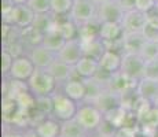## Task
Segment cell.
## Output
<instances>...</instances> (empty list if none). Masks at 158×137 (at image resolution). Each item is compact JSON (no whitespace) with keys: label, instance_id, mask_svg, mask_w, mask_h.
I'll use <instances>...</instances> for the list:
<instances>
[{"label":"cell","instance_id":"44dd1931","mask_svg":"<svg viewBox=\"0 0 158 137\" xmlns=\"http://www.w3.org/2000/svg\"><path fill=\"white\" fill-rule=\"evenodd\" d=\"M60 136H63V137H89L91 133L87 132L76 118H73V119L63 121L62 122V132H60Z\"/></svg>","mask_w":158,"mask_h":137},{"label":"cell","instance_id":"e575fe53","mask_svg":"<svg viewBox=\"0 0 158 137\" xmlns=\"http://www.w3.org/2000/svg\"><path fill=\"white\" fill-rule=\"evenodd\" d=\"M140 135V129L139 126H120L117 127L114 133V137H139Z\"/></svg>","mask_w":158,"mask_h":137},{"label":"cell","instance_id":"7a4b0ae2","mask_svg":"<svg viewBox=\"0 0 158 137\" xmlns=\"http://www.w3.org/2000/svg\"><path fill=\"white\" fill-rule=\"evenodd\" d=\"M76 119L80 122V125L89 132L91 135L95 133L99 129L101 123L105 119V112L101 111L94 103L81 102L78 103V110L76 114Z\"/></svg>","mask_w":158,"mask_h":137},{"label":"cell","instance_id":"ffe728a7","mask_svg":"<svg viewBox=\"0 0 158 137\" xmlns=\"http://www.w3.org/2000/svg\"><path fill=\"white\" fill-rule=\"evenodd\" d=\"M81 42H83L84 55L94 58V59H96V60L101 59L102 55L107 50L106 42L103 41L101 37H94V38H89V40H81Z\"/></svg>","mask_w":158,"mask_h":137},{"label":"cell","instance_id":"d6986e66","mask_svg":"<svg viewBox=\"0 0 158 137\" xmlns=\"http://www.w3.org/2000/svg\"><path fill=\"white\" fill-rule=\"evenodd\" d=\"M35 127L41 137H59L62 132V122L50 115L41 122H39Z\"/></svg>","mask_w":158,"mask_h":137},{"label":"cell","instance_id":"ee69618b","mask_svg":"<svg viewBox=\"0 0 158 137\" xmlns=\"http://www.w3.org/2000/svg\"><path fill=\"white\" fill-rule=\"evenodd\" d=\"M25 137H41V136L37 133V130H36L35 126L28 125V126L25 127Z\"/></svg>","mask_w":158,"mask_h":137},{"label":"cell","instance_id":"cb8c5ba5","mask_svg":"<svg viewBox=\"0 0 158 137\" xmlns=\"http://www.w3.org/2000/svg\"><path fill=\"white\" fill-rule=\"evenodd\" d=\"M65 42H66V40L60 36V33L58 32L56 26L54 27V29L48 30L47 33H44L43 44L47 48H50V50L55 51V52H59V51L62 50V47L65 45Z\"/></svg>","mask_w":158,"mask_h":137},{"label":"cell","instance_id":"f5cc1de1","mask_svg":"<svg viewBox=\"0 0 158 137\" xmlns=\"http://www.w3.org/2000/svg\"><path fill=\"white\" fill-rule=\"evenodd\" d=\"M157 2H158V0H157Z\"/></svg>","mask_w":158,"mask_h":137},{"label":"cell","instance_id":"9a60e30c","mask_svg":"<svg viewBox=\"0 0 158 137\" xmlns=\"http://www.w3.org/2000/svg\"><path fill=\"white\" fill-rule=\"evenodd\" d=\"M139 129L146 137H151L158 129V107L153 106L144 115L139 118Z\"/></svg>","mask_w":158,"mask_h":137},{"label":"cell","instance_id":"836d02e7","mask_svg":"<svg viewBox=\"0 0 158 137\" xmlns=\"http://www.w3.org/2000/svg\"><path fill=\"white\" fill-rule=\"evenodd\" d=\"M28 6L36 14L51 13V0H29Z\"/></svg>","mask_w":158,"mask_h":137},{"label":"cell","instance_id":"60d3db41","mask_svg":"<svg viewBox=\"0 0 158 137\" xmlns=\"http://www.w3.org/2000/svg\"><path fill=\"white\" fill-rule=\"evenodd\" d=\"M117 2L124 10V13H129V11L136 10V0H117Z\"/></svg>","mask_w":158,"mask_h":137},{"label":"cell","instance_id":"ba28073f","mask_svg":"<svg viewBox=\"0 0 158 137\" xmlns=\"http://www.w3.org/2000/svg\"><path fill=\"white\" fill-rule=\"evenodd\" d=\"M125 13L118 4L117 0H109V2L98 4L96 10V19L99 22H123Z\"/></svg>","mask_w":158,"mask_h":137},{"label":"cell","instance_id":"7bdbcfd3","mask_svg":"<svg viewBox=\"0 0 158 137\" xmlns=\"http://www.w3.org/2000/svg\"><path fill=\"white\" fill-rule=\"evenodd\" d=\"M15 6L17 4L14 3V0H2V14L8 13L10 10H13Z\"/></svg>","mask_w":158,"mask_h":137},{"label":"cell","instance_id":"d4e9b609","mask_svg":"<svg viewBox=\"0 0 158 137\" xmlns=\"http://www.w3.org/2000/svg\"><path fill=\"white\" fill-rule=\"evenodd\" d=\"M43 37H44V33L39 32V30L35 29L33 26L22 29V40H23V44H25L26 51H28L29 48L35 47V45L43 44Z\"/></svg>","mask_w":158,"mask_h":137},{"label":"cell","instance_id":"7402d4cb","mask_svg":"<svg viewBox=\"0 0 158 137\" xmlns=\"http://www.w3.org/2000/svg\"><path fill=\"white\" fill-rule=\"evenodd\" d=\"M56 29H58V32L60 33V36H62L66 41L78 37V25L73 19H70L69 17L58 21Z\"/></svg>","mask_w":158,"mask_h":137},{"label":"cell","instance_id":"30bf717a","mask_svg":"<svg viewBox=\"0 0 158 137\" xmlns=\"http://www.w3.org/2000/svg\"><path fill=\"white\" fill-rule=\"evenodd\" d=\"M59 89L62 91L65 95H68L70 99L76 100L77 103H81L85 100L87 96V88H85V82L83 78L80 77H72L70 80H68L66 82H63L59 87Z\"/></svg>","mask_w":158,"mask_h":137},{"label":"cell","instance_id":"e0dca14e","mask_svg":"<svg viewBox=\"0 0 158 137\" xmlns=\"http://www.w3.org/2000/svg\"><path fill=\"white\" fill-rule=\"evenodd\" d=\"M147 38L144 37L143 32H125L123 37V54L133 52L139 54Z\"/></svg>","mask_w":158,"mask_h":137},{"label":"cell","instance_id":"9c48e42d","mask_svg":"<svg viewBox=\"0 0 158 137\" xmlns=\"http://www.w3.org/2000/svg\"><path fill=\"white\" fill-rule=\"evenodd\" d=\"M83 56H84V51L80 37L68 40L62 47V50L58 52V59H60L62 62L68 63L70 66H76Z\"/></svg>","mask_w":158,"mask_h":137},{"label":"cell","instance_id":"681fc988","mask_svg":"<svg viewBox=\"0 0 158 137\" xmlns=\"http://www.w3.org/2000/svg\"><path fill=\"white\" fill-rule=\"evenodd\" d=\"M154 10H156L157 13H158V2H157V4H156V8H154Z\"/></svg>","mask_w":158,"mask_h":137},{"label":"cell","instance_id":"bcb514c9","mask_svg":"<svg viewBox=\"0 0 158 137\" xmlns=\"http://www.w3.org/2000/svg\"><path fill=\"white\" fill-rule=\"evenodd\" d=\"M89 137H106V136H103V135H101V133H98V132H95V133H92Z\"/></svg>","mask_w":158,"mask_h":137},{"label":"cell","instance_id":"5b68a950","mask_svg":"<svg viewBox=\"0 0 158 137\" xmlns=\"http://www.w3.org/2000/svg\"><path fill=\"white\" fill-rule=\"evenodd\" d=\"M144 66L146 60L143 59L140 54L133 52H124L123 54V65H121V71L127 74L128 77L133 80H140L144 77Z\"/></svg>","mask_w":158,"mask_h":137},{"label":"cell","instance_id":"f907efd6","mask_svg":"<svg viewBox=\"0 0 158 137\" xmlns=\"http://www.w3.org/2000/svg\"><path fill=\"white\" fill-rule=\"evenodd\" d=\"M154 106H156V107H158V99L156 100V103H154Z\"/></svg>","mask_w":158,"mask_h":137},{"label":"cell","instance_id":"277c9868","mask_svg":"<svg viewBox=\"0 0 158 137\" xmlns=\"http://www.w3.org/2000/svg\"><path fill=\"white\" fill-rule=\"evenodd\" d=\"M96 10L98 4H95L92 0H74L69 18L80 26L96 19Z\"/></svg>","mask_w":158,"mask_h":137},{"label":"cell","instance_id":"8fae6325","mask_svg":"<svg viewBox=\"0 0 158 137\" xmlns=\"http://www.w3.org/2000/svg\"><path fill=\"white\" fill-rule=\"evenodd\" d=\"M92 103L101 110V111L107 112V111H110V110L118 107V106H123V93L106 88Z\"/></svg>","mask_w":158,"mask_h":137},{"label":"cell","instance_id":"8992f818","mask_svg":"<svg viewBox=\"0 0 158 137\" xmlns=\"http://www.w3.org/2000/svg\"><path fill=\"white\" fill-rule=\"evenodd\" d=\"M36 70V66L33 63V60L29 58V55L23 54L19 55L14 59L13 67L10 70V74L7 75L8 78H13V80H19V81H25L28 82L29 78L33 75Z\"/></svg>","mask_w":158,"mask_h":137},{"label":"cell","instance_id":"f1b7e54d","mask_svg":"<svg viewBox=\"0 0 158 137\" xmlns=\"http://www.w3.org/2000/svg\"><path fill=\"white\" fill-rule=\"evenodd\" d=\"M127 112H128V108L124 107V106H118V107L105 112V119H107L110 123H113L115 127H120L125 122Z\"/></svg>","mask_w":158,"mask_h":137},{"label":"cell","instance_id":"f546056e","mask_svg":"<svg viewBox=\"0 0 158 137\" xmlns=\"http://www.w3.org/2000/svg\"><path fill=\"white\" fill-rule=\"evenodd\" d=\"M35 108L40 114L45 115V117H50L52 114V108H54L52 96H35Z\"/></svg>","mask_w":158,"mask_h":137},{"label":"cell","instance_id":"2e32d148","mask_svg":"<svg viewBox=\"0 0 158 137\" xmlns=\"http://www.w3.org/2000/svg\"><path fill=\"white\" fill-rule=\"evenodd\" d=\"M136 92L140 97H144L154 104L158 99V80L148 77L140 78L136 87Z\"/></svg>","mask_w":158,"mask_h":137},{"label":"cell","instance_id":"52a82bcc","mask_svg":"<svg viewBox=\"0 0 158 137\" xmlns=\"http://www.w3.org/2000/svg\"><path fill=\"white\" fill-rule=\"evenodd\" d=\"M26 55H29V58L33 60V63H35V66L37 69H45V70L58 59V52L47 48L44 44H39L29 48L26 51Z\"/></svg>","mask_w":158,"mask_h":137},{"label":"cell","instance_id":"74e56055","mask_svg":"<svg viewBox=\"0 0 158 137\" xmlns=\"http://www.w3.org/2000/svg\"><path fill=\"white\" fill-rule=\"evenodd\" d=\"M2 18H3V23H7V25H11V26H17V22H18V4L15 6L13 10L8 11V13L2 14Z\"/></svg>","mask_w":158,"mask_h":137},{"label":"cell","instance_id":"f6af8a7d","mask_svg":"<svg viewBox=\"0 0 158 137\" xmlns=\"http://www.w3.org/2000/svg\"><path fill=\"white\" fill-rule=\"evenodd\" d=\"M29 0H14L15 4H28Z\"/></svg>","mask_w":158,"mask_h":137},{"label":"cell","instance_id":"603a6c76","mask_svg":"<svg viewBox=\"0 0 158 137\" xmlns=\"http://www.w3.org/2000/svg\"><path fill=\"white\" fill-rule=\"evenodd\" d=\"M58 23V18L52 13H44V14H36V18L33 21V27L37 29L41 33H47L48 30L54 29Z\"/></svg>","mask_w":158,"mask_h":137},{"label":"cell","instance_id":"5bb4252c","mask_svg":"<svg viewBox=\"0 0 158 137\" xmlns=\"http://www.w3.org/2000/svg\"><path fill=\"white\" fill-rule=\"evenodd\" d=\"M74 71H76V77H80L83 80L95 77L96 73L99 71V60L84 55L77 62V65L74 66Z\"/></svg>","mask_w":158,"mask_h":137},{"label":"cell","instance_id":"7c38bea8","mask_svg":"<svg viewBox=\"0 0 158 137\" xmlns=\"http://www.w3.org/2000/svg\"><path fill=\"white\" fill-rule=\"evenodd\" d=\"M121 25L125 32H143V29L147 25V14L140 13L138 10L125 13Z\"/></svg>","mask_w":158,"mask_h":137},{"label":"cell","instance_id":"d6a6232c","mask_svg":"<svg viewBox=\"0 0 158 137\" xmlns=\"http://www.w3.org/2000/svg\"><path fill=\"white\" fill-rule=\"evenodd\" d=\"M14 59H15L14 55L8 50L3 48V51H2V74H3V77H7V75L10 74V70L13 67Z\"/></svg>","mask_w":158,"mask_h":137},{"label":"cell","instance_id":"6da1fadb","mask_svg":"<svg viewBox=\"0 0 158 137\" xmlns=\"http://www.w3.org/2000/svg\"><path fill=\"white\" fill-rule=\"evenodd\" d=\"M28 87L35 96H52L59 88V84L48 70L36 67L28 81Z\"/></svg>","mask_w":158,"mask_h":137},{"label":"cell","instance_id":"83f0119b","mask_svg":"<svg viewBox=\"0 0 158 137\" xmlns=\"http://www.w3.org/2000/svg\"><path fill=\"white\" fill-rule=\"evenodd\" d=\"M74 0H51V13L56 18H66L70 14Z\"/></svg>","mask_w":158,"mask_h":137},{"label":"cell","instance_id":"816d5d0a","mask_svg":"<svg viewBox=\"0 0 158 137\" xmlns=\"http://www.w3.org/2000/svg\"><path fill=\"white\" fill-rule=\"evenodd\" d=\"M59 137H63V136H59Z\"/></svg>","mask_w":158,"mask_h":137},{"label":"cell","instance_id":"4fadbf2b","mask_svg":"<svg viewBox=\"0 0 158 137\" xmlns=\"http://www.w3.org/2000/svg\"><path fill=\"white\" fill-rule=\"evenodd\" d=\"M121 65H123V54L115 50H106V52L99 59V67L111 74L121 71Z\"/></svg>","mask_w":158,"mask_h":137},{"label":"cell","instance_id":"c3c4849f","mask_svg":"<svg viewBox=\"0 0 158 137\" xmlns=\"http://www.w3.org/2000/svg\"><path fill=\"white\" fill-rule=\"evenodd\" d=\"M151 137H158V129L156 130V132H154L153 133V136H151Z\"/></svg>","mask_w":158,"mask_h":137},{"label":"cell","instance_id":"1f68e13d","mask_svg":"<svg viewBox=\"0 0 158 137\" xmlns=\"http://www.w3.org/2000/svg\"><path fill=\"white\" fill-rule=\"evenodd\" d=\"M25 127L15 123H3V137H25Z\"/></svg>","mask_w":158,"mask_h":137},{"label":"cell","instance_id":"484cf974","mask_svg":"<svg viewBox=\"0 0 158 137\" xmlns=\"http://www.w3.org/2000/svg\"><path fill=\"white\" fill-rule=\"evenodd\" d=\"M84 82H85V88H87V96H85V100H84V102H88V103H92L94 100L107 88L105 84H102L101 81L96 80L95 77L85 78Z\"/></svg>","mask_w":158,"mask_h":137},{"label":"cell","instance_id":"d590c367","mask_svg":"<svg viewBox=\"0 0 158 137\" xmlns=\"http://www.w3.org/2000/svg\"><path fill=\"white\" fill-rule=\"evenodd\" d=\"M144 77L158 80V58L157 59H153V60H146Z\"/></svg>","mask_w":158,"mask_h":137},{"label":"cell","instance_id":"4dcf8cb0","mask_svg":"<svg viewBox=\"0 0 158 137\" xmlns=\"http://www.w3.org/2000/svg\"><path fill=\"white\" fill-rule=\"evenodd\" d=\"M144 60H153L158 58V41H153V40H146V42L142 47L140 52Z\"/></svg>","mask_w":158,"mask_h":137},{"label":"cell","instance_id":"4316f807","mask_svg":"<svg viewBox=\"0 0 158 137\" xmlns=\"http://www.w3.org/2000/svg\"><path fill=\"white\" fill-rule=\"evenodd\" d=\"M35 18H36V13L28 4H18V22H17L18 27L26 29V27L32 26Z\"/></svg>","mask_w":158,"mask_h":137},{"label":"cell","instance_id":"ab89813d","mask_svg":"<svg viewBox=\"0 0 158 137\" xmlns=\"http://www.w3.org/2000/svg\"><path fill=\"white\" fill-rule=\"evenodd\" d=\"M143 34L147 40H153V41H158V30L151 27L150 25H146L143 29Z\"/></svg>","mask_w":158,"mask_h":137},{"label":"cell","instance_id":"7dc6e473","mask_svg":"<svg viewBox=\"0 0 158 137\" xmlns=\"http://www.w3.org/2000/svg\"><path fill=\"white\" fill-rule=\"evenodd\" d=\"M95 4H101V3H105V2H109V0H92Z\"/></svg>","mask_w":158,"mask_h":137},{"label":"cell","instance_id":"b9f144b4","mask_svg":"<svg viewBox=\"0 0 158 137\" xmlns=\"http://www.w3.org/2000/svg\"><path fill=\"white\" fill-rule=\"evenodd\" d=\"M147 25H150L151 27L158 30V13L156 10L147 13Z\"/></svg>","mask_w":158,"mask_h":137},{"label":"cell","instance_id":"ac0fdd59","mask_svg":"<svg viewBox=\"0 0 158 137\" xmlns=\"http://www.w3.org/2000/svg\"><path fill=\"white\" fill-rule=\"evenodd\" d=\"M47 70L54 75V77H55V80L58 81L59 87L63 84V82H66L68 80H70L72 77H74L76 75L74 66L68 65V63L62 62L60 59H56Z\"/></svg>","mask_w":158,"mask_h":137},{"label":"cell","instance_id":"f35d334b","mask_svg":"<svg viewBox=\"0 0 158 137\" xmlns=\"http://www.w3.org/2000/svg\"><path fill=\"white\" fill-rule=\"evenodd\" d=\"M115 130H117V127H115L113 123H110L107 119H103V122L101 123V126H99V129L96 130V132L106 136V137H114Z\"/></svg>","mask_w":158,"mask_h":137},{"label":"cell","instance_id":"8d00e7d4","mask_svg":"<svg viewBox=\"0 0 158 137\" xmlns=\"http://www.w3.org/2000/svg\"><path fill=\"white\" fill-rule=\"evenodd\" d=\"M157 0H136V10L140 13H150L156 8Z\"/></svg>","mask_w":158,"mask_h":137},{"label":"cell","instance_id":"3957f363","mask_svg":"<svg viewBox=\"0 0 158 137\" xmlns=\"http://www.w3.org/2000/svg\"><path fill=\"white\" fill-rule=\"evenodd\" d=\"M52 103H54V108L51 117L56 118L60 122L76 118V114H77L78 110V103L76 100L70 99L68 95H65L59 88L52 95Z\"/></svg>","mask_w":158,"mask_h":137}]
</instances>
